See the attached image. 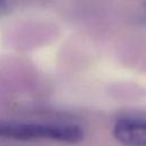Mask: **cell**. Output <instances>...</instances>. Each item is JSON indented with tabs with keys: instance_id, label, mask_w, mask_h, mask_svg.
<instances>
[{
	"instance_id": "3957f363",
	"label": "cell",
	"mask_w": 146,
	"mask_h": 146,
	"mask_svg": "<svg viewBox=\"0 0 146 146\" xmlns=\"http://www.w3.org/2000/svg\"><path fill=\"white\" fill-rule=\"evenodd\" d=\"M8 2L7 0H0V16L5 15L8 11Z\"/></svg>"
},
{
	"instance_id": "7a4b0ae2",
	"label": "cell",
	"mask_w": 146,
	"mask_h": 146,
	"mask_svg": "<svg viewBox=\"0 0 146 146\" xmlns=\"http://www.w3.org/2000/svg\"><path fill=\"white\" fill-rule=\"evenodd\" d=\"M113 135L125 146H146V119L122 117L115 122Z\"/></svg>"
},
{
	"instance_id": "277c9868",
	"label": "cell",
	"mask_w": 146,
	"mask_h": 146,
	"mask_svg": "<svg viewBox=\"0 0 146 146\" xmlns=\"http://www.w3.org/2000/svg\"><path fill=\"white\" fill-rule=\"evenodd\" d=\"M143 16H144V18L146 19V2H145V5H144V8H143Z\"/></svg>"
},
{
	"instance_id": "6da1fadb",
	"label": "cell",
	"mask_w": 146,
	"mask_h": 146,
	"mask_svg": "<svg viewBox=\"0 0 146 146\" xmlns=\"http://www.w3.org/2000/svg\"><path fill=\"white\" fill-rule=\"evenodd\" d=\"M0 139L18 141L52 140L74 144L83 139V129L71 123L0 121Z\"/></svg>"
}]
</instances>
